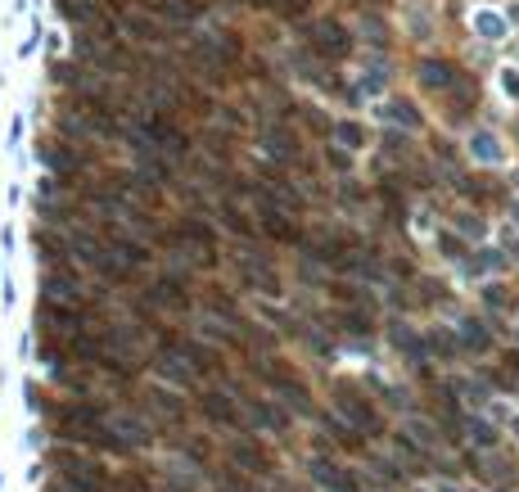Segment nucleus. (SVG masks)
<instances>
[{"label":"nucleus","mask_w":519,"mask_h":492,"mask_svg":"<svg viewBox=\"0 0 519 492\" xmlns=\"http://www.w3.org/2000/svg\"><path fill=\"white\" fill-rule=\"evenodd\" d=\"M384 154L402 163V159H407V135H398V131H389V135H384Z\"/></svg>","instance_id":"obj_27"},{"label":"nucleus","mask_w":519,"mask_h":492,"mask_svg":"<svg viewBox=\"0 0 519 492\" xmlns=\"http://www.w3.org/2000/svg\"><path fill=\"white\" fill-rule=\"evenodd\" d=\"M483 308H488V312H506V308H515V299H510V290L501 285V280H497V285H492V280L483 285Z\"/></svg>","instance_id":"obj_21"},{"label":"nucleus","mask_w":519,"mask_h":492,"mask_svg":"<svg viewBox=\"0 0 519 492\" xmlns=\"http://www.w3.org/2000/svg\"><path fill=\"white\" fill-rule=\"evenodd\" d=\"M501 91L510 100H519V73H515V68H506V73H501Z\"/></svg>","instance_id":"obj_28"},{"label":"nucleus","mask_w":519,"mask_h":492,"mask_svg":"<svg viewBox=\"0 0 519 492\" xmlns=\"http://www.w3.org/2000/svg\"><path fill=\"white\" fill-rule=\"evenodd\" d=\"M339 325H343L348 334H357V339H366V334H370V316H366V312H357V308H352V312H343V316H339Z\"/></svg>","instance_id":"obj_25"},{"label":"nucleus","mask_w":519,"mask_h":492,"mask_svg":"<svg viewBox=\"0 0 519 492\" xmlns=\"http://www.w3.org/2000/svg\"><path fill=\"white\" fill-rule=\"evenodd\" d=\"M140 303L144 308H163V312H190L194 308V299L185 294V275L181 271H163L159 280H150Z\"/></svg>","instance_id":"obj_3"},{"label":"nucleus","mask_w":519,"mask_h":492,"mask_svg":"<svg viewBox=\"0 0 519 492\" xmlns=\"http://www.w3.org/2000/svg\"><path fill=\"white\" fill-rule=\"evenodd\" d=\"M150 406H154L159 415H168L172 425H181V420H185V406H181V398H177L172 389H150Z\"/></svg>","instance_id":"obj_14"},{"label":"nucleus","mask_w":519,"mask_h":492,"mask_svg":"<svg viewBox=\"0 0 519 492\" xmlns=\"http://www.w3.org/2000/svg\"><path fill=\"white\" fill-rule=\"evenodd\" d=\"M334 406H339V415L348 420L352 430H361V434H380V411H375V402H370L366 393H357V389H339V393H334Z\"/></svg>","instance_id":"obj_4"},{"label":"nucleus","mask_w":519,"mask_h":492,"mask_svg":"<svg viewBox=\"0 0 519 492\" xmlns=\"http://www.w3.org/2000/svg\"><path fill=\"white\" fill-rule=\"evenodd\" d=\"M479 32H488V37H497V32H501V23H497V19H479Z\"/></svg>","instance_id":"obj_29"},{"label":"nucleus","mask_w":519,"mask_h":492,"mask_svg":"<svg viewBox=\"0 0 519 492\" xmlns=\"http://www.w3.org/2000/svg\"><path fill=\"white\" fill-rule=\"evenodd\" d=\"M41 163L54 181H82V176H95L104 172V159L95 154V145H82V140H63V135H50L41 145Z\"/></svg>","instance_id":"obj_1"},{"label":"nucleus","mask_w":519,"mask_h":492,"mask_svg":"<svg viewBox=\"0 0 519 492\" xmlns=\"http://www.w3.org/2000/svg\"><path fill=\"white\" fill-rule=\"evenodd\" d=\"M452 231H461L470 244L483 240V222H479V213H457V217H452Z\"/></svg>","instance_id":"obj_24"},{"label":"nucleus","mask_w":519,"mask_h":492,"mask_svg":"<svg viewBox=\"0 0 519 492\" xmlns=\"http://www.w3.org/2000/svg\"><path fill=\"white\" fill-rule=\"evenodd\" d=\"M221 222H227V231H235V235H244V240L253 235V222H249V217L240 213L235 203H221Z\"/></svg>","instance_id":"obj_22"},{"label":"nucleus","mask_w":519,"mask_h":492,"mask_svg":"<svg viewBox=\"0 0 519 492\" xmlns=\"http://www.w3.org/2000/svg\"><path fill=\"white\" fill-rule=\"evenodd\" d=\"M510 434H515V439H519V420H510Z\"/></svg>","instance_id":"obj_31"},{"label":"nucleus","mask_w":519,"mask_h":492,"mask_svg":"<svg viewBox=\"0 0 519 492\" xmlns=\"http://www.w3.org/2000/svg\"><path fill=\"white\" fill-rule=\"evenodd\" d=\"M461 73H465V68L457 59H448V54H424V59H416V78H420L424 91H448Z\"/></svg>","instance_id":"obj_5"},{"label":"nucleus","mask_w":519,"mask_h":492,"mask_svg":"<svg viewBox=\"0 0 519 492\" xmlns=\"http://www.w3.org/2000/svg\"><path fill=\"white\" fill-rule=\"evenodd\" d=\"M231 456L244 465V470H253V474H267V452L253 443V439H244V443H235L231 447Z\"/></svg>","instance_id":"obj_16"},{"label":"nucleus","mask_w":519,"mask_h":492,"mask_svg":"<svg viewBox=\"0 0 519 492\" xmlns=\"http://www.w3.org/2000/svg\"><path fill=\"white\" fill-rule=\"evenodd\" d=\"M258 222H262L267 240H280V244H299L303 240V231L293 226V217L284 213V208H276V203H258Z\"/></svg>","instance_id":"obj_6"},{"label":"nucleus","mask_w":519,"mask_h":492,"mask_svg":"<svg viewBox=\"0 0 519 492\" xmlns=\"http://www.w3.org/2000/svg\"><path fill=\"white\" fill-rule=\"evenodd\" d=\"M438 249H442V258H448V262H465V258H470V253H465V240H452V235H442Z\"/></svg>","instance_id":"obj_26"},{"label":"nucleus","mask_w":519,"mask_h":492,"mask_svg":"<svg viewBox=\"0 0 519 492\" xmlns=\"http://www.w3.org/2000/svg\"><path fill=\"white\" fill-rule=\"evenodd\" d=\"M199 411L212 420V425H221V430H240V420H244V415H240V406H235L227 393H221V389L203 393V398H199Z\"/></svg>","instance_id":"obj_9"},{"label":"nucleus","mask_w":519,"mask_h":492,"mask_svg":"<svg viewBox=\"0 0 519 492\" xmlns=\"http://www.w3.org/2000/svg\"><path fill=\"white\" fill-rule=\"evenodd\" d=\"M461 266H465V271H479V275H488V271L497 275V271L506 266V253H501V249H479V253H474V258H465Z\"/></svg>","instance_id":"obj_17"},{"label":"nucleus","mask_w":519,"mask_h":492,"mask_svg":"<svg viewBox=\"0 0 519 492\" xmlns=\"http://www.w3.org/2000/svg\"><path fill=\"white\" fill-rule=\"evenodd\" d=\"M510 217H515V226H519V199L510 203Z\"/></svg>","instance_id":"obj_30"},{"label":"nucleus","mask_w":519,"mask_h":492,"mask_svg":"<svg viewBox=\"0 0 519 492\" xmlns=\"http://www.w3.org/2000/svg\"><path fill=\"white\" fill-rule=\"evenodd\" d=\"M465 439H470L474 447L492 452V447L501 443V430L492 425V420H483V415H465Z\"/></svg>","instance_id":"obj_13"},{"label":"nucleus","mask_w":519,"mask_h":492,"mask_svg":"<svg viewBox=\"0 0 519 492\" xmlns=\"http://www.w3.org/2000/svg\"><path fill=\"white\" fill-rule=\"evenodd\" d=\"M370 470H375V479H380L384 488H398V483H402V465H398V461H380V456H370Z\"/></svg>","instance_id":"obj_23"},{"label":"nucleus","mask_w":519,"mask_h":492,"mask_svg":"<svg viewBox=\"0 0 519 492\" xmlns=\"http://www.w3.org/2000/svg\"><path fill=\"white\" fill-rule=\"evenodd\" d=\"M389 343L398 348V353H402L416 371L429 362V343H424V334H420V330H411V325H402V321H393V325H389Z\"/></svg>","instance_id":"obj_8"},{"label":"nucleus","mask_w":519,"mask_h":492,"mask_svg":"<svg viewBox=\"0 0 519 492\" xmlns=\"http://www.w3.org/2000/svg\"><path fill=\"white\" fill-rule=\"evenodd\" d=\"M380 113H384L389 122H398V127H420V122H424V118L416 113V104H411V100H389Z\"/></svg>","instance_id":"obj_20"},{"label":"nucleus","mask_w":519,"mask_h":492,"mask_svg":"<svg viewBox=\"0 0 519 492\" xmlns=\"http://www.w3.org/2000/svg\"><path fill=\"white\" fill-rule=\"evenodd\" d=\"M457 339H461L465 353H474V357L492 353V330H488L479 316H457Z\"/></svg>","instance_id":"obj_11"},{"label":"nucleus","mask_w":519,"mask_h":492,"mask_svg":"<svg viewBox=\"0 0 519 492\" xmlns=\"http://www.w3.org/2000/svg\"><path fill=\"white\" fill-rule=\"evenodd\" d=\"M249 411H253L258 425H262V430H271V434H284V430L293 425V415H289L284 406H271L267 398H253V402H249Z\"/></svg>","instance_id":"obj_12"},{"label":"nucleus","mask_w":519,"mask_h":492,"mask_svg":"<svg viewBox=\"0 0 519 492\" xmlns=\"http://www.w3.org/2000/svg\"><path fill=\"white\" fill-rule=\"evenodd\" d=\"M402 439H407L411 447H424V452L438 447V430L429 425V420H407V434H402Z\"/></svg>","instance_id":"obj_19"},{"label":"nucleus","mask_w":519,"mask_h":492,"mask_svg":"<svg viewBox=\"0 0 519 492\" xmlns=\"http://www.w3.org/2000/svg\"><path fill=\"white\" fill-rule=\"evenodd\" d=\"M262 154L276 159V163H293L299 159V135H293L289 127H267L262 131Z\"/></svg>","instance_id":"obj_10"},{"label":"nucleus","mask_w":519,"mask_h":492,"mask_svg":"<svg viewBox=\"0 0 519 492\" xmlns=\"http://www.w3.org/2000/svg\"><path fill=\"white\" fill-rule=\"evenodd\" d=\"M303 32L312 37V41H308V45H312V54H321V59H330V63L352 54V32H348L339 19H330V14H325V19H317V23H303Z\"/></svg>","instance_id":"obj_2"},{"label":"nucleus","mask_w":519,"mask_h":492,"mask_svg":"<svg viewBox=\"0 0 519 492\" xmlns=\"http://www.w3.org/2000/svg\"><path fill=\"white\" fill-rule=\"evenodd\" d=\"M330 135L348 150H366V127L361 122H330Z\"/></svg>","instance_id":"obj_18"},{"label":"nucleus","mask_w":519,"mask_h":492,"mask_svg":"<svg viewBox=\"0 0 519 492\" xmlns=\"http://www.w3.org/2000/svg\"><path fill=\"white\" fill-rule=\"evenodd\" d=\"M479 100H483L479 82H474L470 73H461V78L448 86V118H452V122H465V118L479 109Z\"/></svg>","instance_id":"obj_7"},{"label":"nucleus","mask_w":519,"mask_h":492,"mask_svg":"<svg viewBox=\"0 0 519 492\" xmlns=\"http://www.w3.org/2000/svg\"><path fill=\"white\" fill-rule=\"evenodd\" d=\"M470 154H474L479 163H501V140H497L492 131H474V135H470Z\"/></svg>","instance_id":"obj_15"}]
</instances>
